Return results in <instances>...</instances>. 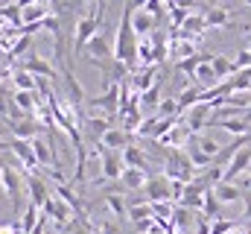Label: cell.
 Listing matches in <instances>:
<instances>
[{
  "label": "cell",
  "mask_w": 251,
  "mask_h": 234,
  "mask_svg": "<svg viewBox=\"0 0 251 234\" xmlns=\"http://www.w3.org/2000/svg\"><path fill=\"white\" fill-rule=\"evenodd\" d=\"M0 187H3V193H6V199L12 202V211L18 214V211H21V202H24L26 181L21 178V173H18L15 167L3 164V167H0Z\"/></svg>",
  "instance_id": "cell-1"
},
{
  "label": "cell",
  "mask_w": 251,
  "mask_h": 234,
  "mask_svg": "<svg viewBox=\"0 0 251 234\" xmlns=\"http://www.w3.org/2000/svg\"><path fill=\"white\" fill-rule=\"evenodd\" d=\"M91 112H105L108 120L111 117L120 115V85H108L105 88V94H100V97H94V100H88L85 103Z\"/></svg>",
  "instance_id": "cell-2"
},
{
  "label": "cell",
  "mask_w": 251,
  "mask_h": 234,
  "mask_svg": "<svg viewBox=\"0 0 251 234\" xmlns=\"http://www.w3.org/2000/svg\"><path fill=\"white\" fill-rule=\"evenodd\" d=\"M100 167H102V181H117L123 178V152H114V149H105L100 144Z\"/></svg>",
  "instance_id": "cell-3"
},
{
  "label": "cell",
  "mask_w": 251,
  "mask_h": 234,
  "mask_svg": "<svg viewBox=\"0 0 251 234\" xmlns=\"http://www.w3.org/2000/svg\"><path fill=\"white\" fill-rule=\"evenodd\" d=\"M143 190H146V202H149V205L173 202V181H170L167 176H152Z\"/></svg>",
  "instance_id": "cell-4"
},
{
  "label": "cell",
  "mask_w": 251,
  "mask_h": 234,
  "mask_svg": "<svg viewBox=\"0 0 251 234\" xmlns=\"http://www.w3.org/2000/svg\"><path fill=\"white\" fill-rule=\"evenodd\" d=\"M6 126H9L12 138H18V141H35V138H41V132H44V126H41V123H38L35 117L6 120Z\"/></svg>",
  "instance_id": "cell-5"
},
{
  "label": "cell",
  "mask_w": 251,
  "mask_h": 234,
  "mask_svg": "<svg viewBox=\"0 0 251 234\" xmlns=\"http://www.w3.org/2000/svg\"><path fill=\"white\" fill-rule=\"evenodd\" d=\"M213 115V109H210V103H199V106H193L187 115L181 117V123L187 126L190 135H201L204 132V126H207V120Z\"/></svg>",
  "instance_id": "cell-6"
},
{
  "label": "cell",
  "mask_w": 251,
  "mask_h": 234,
  "mask_svg": "<svg viewBox=\"0 0 251 234\" xmlns=\"http://www.w3.org/2000/svg\"><path fill=\"white\" fill-rule=\"evenodd\" d=\"M24 181H26L29 205H35V208H44V205L50 202V196H53V193H50V187H47V181H44V178H41L38 173H29L26 178H24Z\"/></svg>",
  "instance_id": "cell-7"
},
{
  "label": "cell",
  "mask_w": 251,
  "mask_h": 234,
  "mask_svg": "<svg viewBox=\"0 0 251 234\" xmlns=\"http://www.w3.org/2000/svg\"><path fill=\"white\" fill-rule=\"evenodd\" d=\"M88 58H91V64H100V61H108V58H114V50H111V44H108V38H105V32H97L91 41H88Z\"/></svg>",
  "instance_id": "cell-8"
},
{
  "label": "cell",
  "mask_w": 251,
  "mask_h": 234,
  "mask_svg": "<svg viewBox=\"0 0 251 234\" xmlns=\"http://www.w3.org/2000/svg\"><path fill=\"white\" fill-rule=\"evenodd\" d=\"M12 152L18 155V161L24 164V170H29V173H38L41 167H38V158H35V149H32V141H18V138H12Z\"/></svg>",
  "instance_id": "cell-9"
},
{
  "label": "cell",
  "mask_w": 251,
  "mask_h": 234,
  "mask_svg": "<svg viewBox=\"0 0 251 234\" xmlns=\"http://www.w3.org/2000/svg\"><path fill=\"white\" fill-rule=\"evenodd\" d=\"M21 70H26V73H32V76H44V79H56V76H59L50 61H44L41 56H35L32 50H29V56L21 61Z\"/></svg>",
  "instance_id": "cell-10"
},
{
  "label": "cell",
  "mask_w": 251,
  "mask_h": 234,
  "mask_svg": "<svg viewBox=\"0 0 251 234\" xmlns=\"http://www.w3.org/2000/svg\"><path fill=\"white\" fill-rule=\"evenodd\" d=\"M249 164H251V146H243V149L228 161V167H225V181H231V184H234L240 176L249 170Z\"/></svg>",
  "instance_id": "cell-11"
},
{
  "label": "cell",
  "mask_w": 251,
  "mask_h": 234,
  "mask_svg": "<svg viewBox=\"0 0 251 234\" xmlns=\"http://www.w3.org/2000/svg\"><path fill=\"white\" fill-rule=\"evenodd\" d=\"M131 27H134V35L137 38H146V35H152L158 29V18H152L146 9H137L131 15Z\"/></svg>",
  "instance_id": "cell-12"
},
{
  "label": "cell",
  "mask_w": 251,
  "mask_h": 234,
  "mask_svg": "<svg viewBox=\"0 0 251 234\" xmlns=\"http://www.w3.org/2000/svg\"><path fill=\"white\" fill-rule=\"evenodd\" d=\"M41 211H44V217H53L59 226H67V223H70V217H73V208H70V205H64L59 196H50V202H47Z\"/></svg>",
  "instance_id": "cell-13"
},
{
  "label": "cell",
  "mask_w": 251,
  "mask_h": 234,
  "mask_svg": "<svg viewBox=\"0 0 251 234\" xmlns=\"http://www.w3.org/2000/svg\"><path fill=\"white\" fill-rule=\"evenodd\" d=\"M38 103H41V97L32 94V91H15V97H12V106H15L24 117H35Z\"/></svg>",
  "instance_id": "cell-14"
},
{
  "label": "cell",
  "mask_w": 251,
  "mask_h": 234,
  "mask_svg": "<svg viewBox=\"0 0 251 234\" xmlns=\"http://www.w3.org/2000/svg\"><path fill=\"white\" fill-rule=\"evenodd\" d=\"M176 103H178V117H184L193 106H199V103H201V88H199V85H187L184 91H178Z\"/></svg>",
  "instance_id": "cell-15"
},
{
  "label": "cell",
  "mask_w": 251,
  "mask_h": 234,
  "mask_svg": "<svg viewBox=\"0 0 251 234\" xmlns=\"http://www.w3.org/2000/svg\"><path fill=\"white\" fill-rule=\"evenodd\" d=\"M131 138L134 135H128V132H123V129H108L105 132V138H102V146L105 149H114V152H123L126 146H131Z\"/></svg>",
  "instance_id": "cell-16"
},
{
  "label": "cell",
  "mask_w": 251,
  "mask_h": 234,
  "mask_svg": "<svg viewBox=\"0 0 251 234\" xmlns=\"http://www.w3.org/2000/svg\"><path fill=\"white\" fill-rule=\"evenodd\" d=\"M123 164L131 167V170H146V173H149V158H146V152H143L140 146H134V144L123 149Z\"/></svg>",
  "instance_id": "cell-17"
},
{
  "label": "cell",
  "mask_w": 251,
  "mask_h": 234,
  "mask_svg": "<svg viewBox=\"0 0 251 234\" xmlns=\"http://www.w3.org/2000/svg\"><path fill=\"white\" fill-rule=\"evenodd\" d=\"M155 76H158V67H140V70L131 76V88H134L137 94H143V91H149V88L158 82Z\"/></svg>",
  "instance_id": "cell-18"
},
{
  "label": "cell",
  "mask_w": 251,
  "mask_h": 234,
  "mask_svg": "<svg viewBox=\"0 0 251 234\" xmlns=\"http://www.w3.org/2000/svg\"><path fill=\"white\" fill-rule=\"evenodd\" d=\"M149 178H152V176L146 173V170H131V167H126V170H123V178H120V181H123L126 190H143Z\"/></svg>",
  "instance_id": "cell-19"
},
{
  "label": "cell",
  "mask_w": 251,
  "mask_h": 234,
  "mask_svg": "<svg viewBox=\"0 0 251 234\" xmlns=\"http://www.w3.org/2000/svg\"><path fill=\"white\" fill-rule=\"evenodd\" d=\"M213 193H216V199L222 202V205H231V202H240L246 193L237 187V184H231V181H222V184H216L213 187Z\"/></svg>",
  "instance_id": "cell-20"
},
{
  "label": "cell",
  "mask_w": 251,
  "mask_h": 234,
  "mask_svg": "<svg viewBox=\"0 0 251 234\" xmlns=\"http://www.w3.org/2000/svg\"><path fill=\"white\" fill-rule=\"evenodd\" d=\"M210 64H213V70H216L219 82H222V79H231V76H237V73H240L237 61H231L228 56H219V53L213 56V61H210Z\"/></svg>",
  "instance_id": "cell-21"
},
{
  "label": "cell",
  "mask_w": 251,
  "mask_h": 234,
  "mask_svg": "<svg viewBox=\"0 0 251 234\" xmlns=\"http://www.w3.org/2000/svg\"><path fill=\"white\" fill-rule=\"evenodd\" d=\"M12 85H15V91H32V94H38V79L32 73L21 70V67L12 73Z\"/></svg>",
  "instance_id": "cell-22"
},
{
  "label": "cell",
  "mask_w": 251,
  "mask_h": 234,
  "mask_svg": "<svg viewBox=\"0 0 251 234\" xmlns=\"http://www.w3.org/2000/svg\"><path fill=\"white\" fill-rule=\"evenodd\" d=\"M213 126H219V129H225V132H231V135H237V138H243V135H251V123H246V117L219 120V123H213Z\"/></svg>",
  "instance_id": "cell-23"
},
{
  "label": "cell",
  "mask_w": 251,
  "mask_h": 234,
  "mask_svg": "<svg viewBox=\"0 0 251 234\" xmlns=\"http://www.w3.org/2000/svg\"><path fill=\"white\" fill-rule=\"evenodd\" d=\"M41 217H44V211H41V208L26 205V211H24V217H21V232H24V234H32V232H35V226L41 223Z\"/></svg>",
  "instance_id": "cell-24"
},
{
  "label": "cell",
  "mask_w": 251,
  "mask_h": 234,
  "mask_svg": "<svg viewBox=\"0 0 251 234\" xmlns=\"http://www.w3.org/2000/svg\"><path fill=\"white\" fill-rule=\"evenodd\" d=\"M204 21H207V29H228V27H231V18H228V12H225L222 6L210 9V12L204 15Z\"/></svg>",
  "instance_id": "cell-25"
},
{
  "label": "cell",
  "mask_w": 251,
  "mask_h": 234,
  "mask_svg": "<svg viewBox=\"0 0 251 234\" xmlns=\"http://www.w3.org/2000/svg\"><path fill=\"white\" fill-rule=\"evenodd\" d=\"M158 106H161V79H158L149 91L140 94V112H143V109L149 112V109H158Z\"/></svg>",
  "instance_id": "cell-26"
},
{
  "label": "cell",
  "mask_w": 251,
  "mask_h": 234,
  "mask_svg": "<svg viewBox=\"0 0 251 234\" xmlns=\"http://www.w3.org/2000/svg\"><path fill=\"white\" fill-rule=\"evenodd\" d=\"M128 220H131V223L155 220V214H152V205H149V202H131V205H128Z\"/></svg>",
  "instance_id": "cell-27"
},
{
  "label": "cell",
  "mask_w": 251,
  "mask_h": 234,
  "mask_svg": "<svg viewBox=\"0 0 251 234\" xmlns=\"http://www.w3.org/2000/svg\"><path fill=\"white\" fill-rule=\"evenodd\" d=\"M219 211H222V202L216 199L213 190H207V193H204V205H201V217H207V220H219Z\"/></svg>",
  "instance_id": "cell-28"
},
{
  "label": "cell",
  "mask_w": 251,
  "mask_h": 234,
  "mask_svg": "<svg viewBox=\"0 0 251 234\" xmlns=\"http://www.w3.org/2000/svg\"><path fill=\"white\" fill-rule=\"evenodd\" d=\"M155 117H161V120L178 117V103H176V97H167V100H161V106L155 109Z\"/></svg>",
  "instance_id": "cell-29"
},
{
  "label": "cell",
  "mask_w": 251,
  "mask_h": 234,
  "mask_svg": "<svg viewBox=\"0 0 251 234\" xmlns=\"http://www.w3.org/2000/svg\"><path fill=\"white\" fill-rule=\"evenodd\" d=\"M105 205H108V211H111L114 217H126V214H128V208H126V202H123L120 193H105Z\"/></svg>",
  "instance_id": "cell-30"
},
{
  "label": "cell",
  "mask_w": 251,
  "mask_h": 234,
  "mask_svg": "<svg viewBox=\"0 0 251 234\" xmlns=\"http://www.w3.org/2000/svg\"><path fill=\"white\" fill-rule=\"evenodd\" d=\"M199 149H201V152H204V155H207L210 161H213V158H216V155L222 152V146H219V144H216L213 138H204V135H199Z\"/></svg>",
  "instance_id": "cell-31"
},
{
  "label": "cell",
  "mask_w": 251,
  "mask_h": 234,
  "mask_svg": "<svg viewBox=\"0 0 251 234\" xmlns=\"http://www.w3.org/2000/svg\"><path fill=\"white\" fill-rule=\"evenodd\" d=\"M240 229V220H213V226H210V234H231Z\"/></svg>",
  "instance_id": "cell-32"
},
{
  "label": "cell",
  "mask_w": 251,
  "mask_h": 234,
  "mask_svg": "<svg viewBox=\"0 0 251 234\" xmlns=\"http://www.w3.org/2000/svg\"><path fill=\"white\" fill-rule=\"evenodd\" d=\"M190 15V9H181V6H176V9H170V29H181L184 27V21H187Z\"/></svg>",
  "instance_id": "cell-33"
},
{
  "label": "cell",
  "mask_w": 251,
  "mask_h": 234,
  "mask_svg": "<svg viewBox=\"0 0 251 234\" xmlns=\"http://www.w3.org/2000/svg\"><path fill=\"white\" fill-rule=\"evenodd\" d=\"M173 226H190V208H176Z\"/></svg>",
  "instance_id": "cell-34"
},
{
  "label": "cell",
  "mask_w": 251,
  "mask_h": 234,
  "mask_svg": "<svg viewBox=\"0 0 251 234\" xmlns=\"http://www.w3.org/2000/svg\"><path fill=\"white\" fill-rule=\"evenodd\" d=\"M100 234H120V229H117V223H100Z\"/></svg>",
  "instance_id": "cell-35"
},
{
  "label": "cell",
  "mask_w": 251,
  "mask_h": 234,
  "mask_svg": "<svg viewBox=\"0 0 251 234\" xmlns=\"http://www.w3.org/2000/svg\"><path fill=\"white\" fill-rule=\"evenodd\" d=\"M0 117H3V120H9V103L3 100V94H0Z\"/></svg>",
  "instance_id": "cell-36"
},
{
  "label": "cell",
  "mask_w": 251,
  "mask_h": 234,
  "mask_svg": "<svg viewBox=\"0 0 251 234\" xmlns=\"http://www.w3.org/2000/svg\"><path fill=\"white\" fill-rule=\"evenodd\" d=\"M44 226H47V217H41V223L35 226V232H32V234H44Z\"/></svg>",
  "instance_id": "cell-37"
},
{
  "label": "cell",
  "mask_w": 251,
  "mask_h": 234,
  "mask_svg": "<svg viewBox=\"0 0 251 234\" xmlns=\"http://www.w3.org/2000/svg\"><path fill=\"white\" fill-rule=\"evenodd\" d=\"M146 3H149V0H131V6H134V12H137V9H146Z\"/></svg>",
  "instance_id": "cell-38"
},
{
  "label": "cell",
  "mask_w": 251,
  "mask_h": 234,
  "mask_svg": "<svg viewBox=\"0 0 251 234\" xmlns=\"http://www.w3.org/2000/svg\"><path fill=\"white\" fill-rule=\"evenodd\" d=\"M243 117H246V123H251V106L246 109V112H243Z\"/></svg>",
  "instance_id": "cell-39"
},
{
  "label": "cell",
  "mask_w": 251,
  "mask_h": 234,
  "mask_svg": "<svg viewBox=\"0 0 251 234\" xmlns=\"http://www.w3.org/2000/svg\"><path fill=\"white\" fill-rule=\"evenodd\" d=\"M149 234H164V232H161V226L155 223V229H152V232H149Z\"/></svg>",
  "instance_id": "cell-40"
},
{
  "label": "cell",
  "mask_w": 251,
  "mask_h": 234,
  "mask_svg": "<svg viewBox=\"0 0 251 234\" xmlns=\"http://www.w3.org/2000/svg\"><path fill=\"white\" fill-rule=\"evenodd\" d=\"M243 3H249V6H251V0H243Z\"/></svg>",
  "instance_id": "cell-41"
},
{
  "label": "cell",
  "mask_w": 251,
  "mask_h": 234,
  "mask_svg": "<svg viewBox=\"0 0 251 234\" xmlns=\"http://www.w3.org/2000/svg\"><path fill=\"white\" fill-rule=\"evenodd\" d=\"M3 164H6V161H0V167H3Z\"/></svg>",
  "instance_id": "cell-42"
},
{
  "label": "cell",
  "mask_w": 251,
  "mask_h": 234,
  "mask_svg": "<svg viewBox=\"0 0 251 234\" xmlns=\"http://www.w3.org/2000/svg\"><path fill=\"white\" fill-rule=\"evenodd\" d=\"M249 50H251V47H249Z\"/></svg>",
  "instance_id": "cell-43"
}]
</instances>
